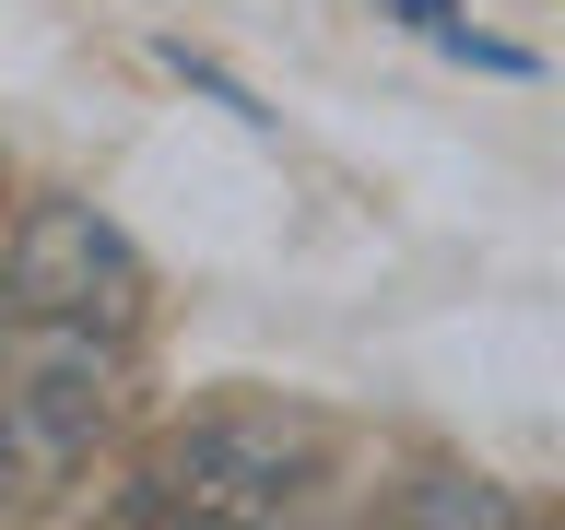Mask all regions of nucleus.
<instances>
[{"label": "nucleus", "instance_id": "2", "mask_svg": "<svg viewBox=\"0 0 565 530\" xmlns=\"http://www.w3.org/2000/svg\"><path fill=\"white\" fill-rule=\"evenodd\" d=\"M330 484V424L282 413V401H224L189 413L166 448L141 459L118 519H307Z\"/></svg>", "mask_w": 565, "mask_h": 530}, {"label": "nucleus", "instance_id": "4", "mask_svg": "<svg viewBox=\"0 0 565 530\" xmlns=\"http://www.w3.org/2000/svg\"><path fill=\"white\" fill-rule=\"evenodd\" d=\"M388 519H483V530H519V495L483 484V471H424L413 495H388Z\"/></svg>", "mask_w": 565, "mask_h": 530}, {"label": "nucleus", "instance_id": "3", "mask_svg": "<svg viewBox=\"0 0 565 530\" xmlns=\"http://www.w3.org/2000/svg\"><path fill=\"white\" fill-rule=\"evenodd\" d=\"M141 295L153 272L95 201H24L0 224V318H83V330L141 342Z\"/></svg>", "mask_w": 565, "mask_h": 530}, {"label": "nucleus", "instance_id": "1", "mask_svg": "<svg viewBox=\"0 0 565 530\" xmlns=\"http://www.w3.org/2000/svg\"><path fill=\"white\" fill-rule=\"evenodd\" d=\"M130 413V342L83 318H0V507H60Z\"/></svg>", "mask_w": 565, "mask_h": 530}, {"label": "nucleus", "instance_id": "5", "mask_svg": "<svg viewBox=\"0 0 565 530\" xmlns=\"http://www.w3.org/2000/svg\"><path fill=\"white\" fill-rule=\"evenodd\" d=\"M388 12H401L413 35H448V24H459V0H388Z\"/></svg>", "mask_w": 565, "mask_h": 530}]
</instances>
